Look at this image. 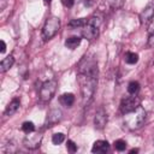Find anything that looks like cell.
<instances>
[{
	"label": "cell",
	"mask_w": 154,
	"mask_h": 154,
	"mask_svg": "<svg viewBox=\"0 0 154 154\" xmlns=\"http://www.w3.org/2000/svg\"><path fill=\"white\" fill-rule=\"evenodd\" d=\"M144 120H146V111L141 106H138L135 111L124 114V123L126 128H129L130 130L140 129L143 125Z\"/></svg>",
	"instance_id": "3"
},
{
	"label": "cell",
	"mask_w": 154,
	"mask_h": 154,
	"mask_svg": "<svg viewBox=\"0 0 154 154\" xmlns=\"http://www.w3.org/2000/svg\"><path fill=\"white\" fill-rule=\"evenodd\" d=\"M66 147H67V150H69L70 153H75V152L77 150V146H76V144H75V142H73V141H71V140H69V141H67Z\"/></svg>",
	"instance_id": "23"
},
{
	"label": "cell",
	"mask_w": 154,
	"mask_h": 154,
	"mask_svg": "<svg viewBox=\"0 0 154 154\" xmlns=\"http://www.w3.org/2000/svg\"><path fill=\"white\" fill-rule=\"evenodd\" d=\"M112 8H120L124 4V0H108Z\"/></svg>",
	"instance_id": "22"
},
{
	"label": "cell",
	"mask_w": 154,
	"mask_h": 154,
	"mask_svg": "<svg viewBox=\"0 0 154 154\" xmlns=\"http://www.w3.org/2000/svg\"><path fill=\"white\" fill-rule=\"evenodd\" d=\"M153 17H154V0L150 1L143 8V11L140 13V20H141L142 24H146V23L150 22Z\"/></svg>",
	"instance_id": "9"
},
{
	"label": "cell",
	"mask_w": 154,
	"mask_h": 154,
	"mask_svg": "<svg viewBox=\"0 0 154 154\" xmlns=\"http://www.w3.org/2000/svg\"><path fill=\"white\" fill-rule=\"evenodd\" d=\"M61 2L65 7H72L75 4V0H61Z\"/></svg>",
	"instance_id": "24"
},
{
	"label": "cell",
	"mask_w": 154,
	"mask_h": 154,
	"mask_svg": "<svg viewBox=\"0 0 154 154\" xmlns=\"http://www.w3.org/2000/svg\"><path fill=\"white\" fill-rule=\"evenodd\" d=\"M108 149H109L108 142L107 141H103V140H99V141H96L93 144L91 152L93 153H106V152H108Z\"/></svg>",
	"instance_id": "11"
},
{
	"label": "cell",
	"mask_w": 154,
	"mask_h": 154,
	"mask_svg": "<svg viewBox=\"0 0 154 154\" xmlns=\"http://www.w3.org/2000/svg\"><path fill=\"white\" fill-rule=\"evenodd\" d=\"M106 123H107V113L102 107H100L96 111L95 117H94V126L97 130H102L105 128Z\"/></svg>",
	"instance_id": "8"
},
{
	"label": "cell",
	"mask_w": 154,
	"mask_h": 154,
	"mask_svg": "<svg viewBox=\"0 0 154 154\" xmlns=\"http://www.w3.org/2000/svg\"><path fill=\"white\" fill-rule=\"evenodd\" d=\"M19 106H20V101H19L18 99H13V100L8 103V106L6 107V109H5V116H7V117L13 116V114L19 109Z\"/></svg>",
	"instance_id": "12"
},
{
	"label": "cell",
	"mask_w": 154,
	"mask_h": 154,
	"mask_svg": "<svg viewBox=\"0 0 154 154\" xmlns=\"http://www.w3.org/2000/svg\"><path fill=\"white\" fill-rule=\"evenodd\" d=\"M141 103V100L138 96L136 95H132V96H128V97H124L120 102V112L123 114H126V113H130L132 111H135Z\"/></svg>",
	"instance_id": "6"
},
{
	"label": "cell",
	"mask_w": 154,
	"mask_h": 154,
	"mask_svg": "<svg viewBox=\"0 0 154 154\" xmlns=\"http://www.w3.org/2000/svg\"><path fill=\"white\" fill-rule=\"evenodd\" d=\"M64 140H65V135L61 134V132H57V134H54V135L52 136V142H53L54 144H60Z\"/></svg>",
	"instance_id": "20"
},
{
	"label": "cell",
	"mask_w": 154,
	"mask_h": 154,
	"mask_svg": "<svg viewBox=\"0 0 154 154\" xmlns=\"http://www.w3.org/2000/svg\"><path fill=\"white\" fill-rule=\"evenodd\" d=\"M78 82L81 87L82 102L88 105L93 99L97 85V73H78Z\"/></svg>",
	"instance_id": "1"
},
{
	"label": "cell",
	"mask_w": 154,
	"mask_h": 154,
	"mask_svg": "<svg viewBox=\"0 0 154 154\" xmlns=\"http://www.w3.org/2000/svg\"><path fill=\"white\" fill-rule=\"evenodd\" d=\"M59 29H60V19L54 16L49 17L42 28V37L45 40H49L57 35Z\"/></svg>",
	"instance_id": "4"
},
{
	"label": "cell",
	"mask_w": 154,
	"mask_h": 154,
	"mask_svg": "<svg viewBox=\"0 0 154 154\" xmlns=\"http://www.w3.org/2000/svg\"><path fill=\"white\" fill-rule=\"evenodd\" d=\"M102 23V16L100 13L93 14L89 19H87L85 25L83 26V37L87 40H95L99 36V30Z\"/></svg>",
	"instance_id": "2"
},
{
	"label": "cell",
	"mask_w": 154,
	"mask_h": 154,
	"mask_svg": "<svg viewBox=\"0 0 154 154\" xmlns=\"http://www.w3.org/2000/svg\"><path fill=\"white\" fill-rule=\"evenodd\" d=\"M140 90V83L136 82V81H132L128 84V91L130 95H136Z\"/></svg>",
	"instance_id": "17"
},
{
	"label": "cell",
	"mask_w": 154,
	"mask_h": 154,
	"mask_svg": "<svg viewBox=\"0 0 154 154\" xmlns=\"http://www.w3.org/2000/svg\"><path fill=\"white\" fill-rule=\"evenodd\" d=\"M114 148L118 150V152H123V150H125V148H126V142L125 141H123V140H117V141H114Z\"/></svg>",
	"instance_id": "21"
},
{
	"label": "cell",
	"mask_w": 154,
	"mask_h": 154,
	"mask_svg": "<svg viewBox=\"0 0 154 154\" xmlns=\"http://www.w3.org/2000/svg\"><path fill=\"white\" fill-rule=\"evenodd\" d=\"M59 102L65 107H71L75 102V96L71 93H65L59 97Z\"/></svg>",
	"instance_id": "13"
},
{
	"label": "cell",
	"mask_w": 154,
	"mask_h": 154,
	"mask_svg": "<svg viewBox=\"0 0 154 154\" xmlns=\"http://www.w3.org/2000/svg\"><path fill=\"white\" fill-rule=\"evenodd\" d=\"M61 111L58 109V108H54L52 109L49 113H48V117H47V126H53L54 124L59 123L60 119H61Z\"/></svg>",
	"instance_id": "10"
},
{
	"label": "cell",
	"mask_w": 154,
	"mask_h": 154,
	"mask_svg": "<svg viewBox=\"0 0 154 154\" xmlns=\"http://www.w3.org/2000/svg\"><path fill=\"white\" fill-rule=\"evenodd\" d=\"M41 140H42V135L38 134V132L32 131V132H29V134L25 136V138H24L23 142H24V146H25L26 148H29V149H35V148L40 147Z\"/></svg>",
	"instance_id": "7"
},
{
	"label": "cell",
	"mask_w": 154,
	"mask_h": 154,
	"mask_svg": "<svg viewBox=\"0 0 154 154\" xmlns=\"http://www.w3.org/2000/svg\"><path fill=\"white\" fill-rule=\"evenodd\" d=\"M87 23V20L84 18H79V19H72L70 23H69V26L71 28H78V26H84Z\"/></svg>",
	"instance_id": "18"
},
{
	"label": "cell",
	"mask_w": 154,
	"mask_h": 154,
	"mask_svg": "<svg viewBox=\"0 0 154 154\" xmlns=\"http://www.w3.org/2000/svg\"><path fill=\"white\" fill-rule=\"evenodd\" d=\"M124 59H125V63H128L130 65H134L138 61V54H136L134 52H126L125 55H124Z\"/></svg>",
	"instance_id": "16"
},
{
	"label": "cell",
	"mask_w": 154,
	"mask_h": 154,
	"mask_svg": "<svg viewBox=\"0 0 154 154\" xmlns=\"http://www.w3.org/2000/svg\"><path fill=\"white\" fill-rule=\"evenodd\" d=\"M0 45H1V49H0V52H1V53H5V51H6V43H5V41L1 40V41H0Z\"/></svg>",
	"instance_id": "27"
},
{
	"label": "cell",
	"mask_w": 154,
	"mask_h": 154,
	"mask_svg": "<svg viewBox=\"0 0 154 154\" xmlns=\"http://www.w3.org/2000/svg\"><path fill=\"white\" fill-rule=\"evenodd\" d=\"M43 1H45V4H51L52 0H43Z\"/></svg>",
	"instance_id": "29"
},
{
	"label": "cell",
	"mask_w": 154,
	"mask_h": 154,
	"mask_svg": "<svg viewBox=\"0 0 154 154\" xmlns=\"http://www.w3.org/2000/svg\"><path fill=\"white\" fill-rule=\"evenodd\" d=\"M14 64V58L12 55H8L6 58H4L0 63V71L1 72H6L8 69L12 67V65Z\"/></svg>",
	"instance_id": "14"
},
{
	"label": "cell",
	"mask_w": 154,
	"mask_h": 154,
	"mask_svg": "<svg viewBox=\"0 0 154 154\" xmlns=\"http://www.w3.org/2000/svg\"><path fill=\"white\" fill-rule=\"evenodd\" d=\"M130 153H131V154H132V153H137V149H131Z\"/></svg>",
	"instance_id": "28"
},
{
	"label": "cell",
	"mask_w": 154,
	"mask_h": 154,
	"mask_svg": "<svg viewBox=\"0 0 154 154\" xmlns=\"http://www.w3.org/2000/svg\"><path fill=\"white\" fill-rule=\"evenodd\" d=\"M148 32H149V35H154V22H152V23L149 24V26H148Z\"/></svg>",
	"instance_id": "26"
},
{
	"label": "cell",
	"mask_w": 154,
	"mask_h": 154,
	"mask_svg": "<svg viewBox=\"0 0 154 154\" xmlns=\"http://www.w3.org/2000/svg\"><path fill=\"white\" fill-rule=\"evenodd\" d=\"M22 130H23L25 134L32 132V131H35V125H34L32 122H25V123H23V125H22Z\"/></svg>",
	"instance_id": "19"
},
{
	"label": "cell",
	"mask_w": 154,
	"mask_h": 154,
	"mask_svg": "<svg viewBox=\"0 0 154 154\" xmlns=\"http://www.w3.org/2000/svg\"><path fill=\"white\" fill-rule=\"evenodd\" d=\"M79 43H81V37H78V36H71V37L66 38V41H65V46L69 49L77 48L79 46Z\"/></svg>",
	"instance_id": "15"
},
{
	"label": "cell",
	"mask_w": 154,
	"mask_h": 154,
	"mask_svg": "<svg viewBox=\"0 0 154 154\" xmlns=\"http://www.w3.org/2000/svg\"><path fill=\"white\" fill-rule=\"evenodd\" d=\"M57 90V82L55 81H46L41 88H40V100L42 102H48L53 96Z\"/></svg>",
	"instance_id": "5"
},
{
	"label": "cell",
	"mask_w": 154,
	"mask_h": 154,
	"mask_svg": "<svg viewBox=\"0 0 154 154\" xmlns=\"http://www.w3.org/2000/svg\"><path fill=\"white\" fill-rule=\"evenodd\" d=\"M148 46L149 47H154V35H149V37H148Z\"/></svg>",
	"instance_id": "25"
}]
</instances>
